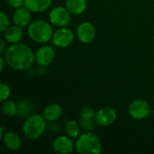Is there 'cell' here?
Wrapping results in <instances>:
<instances>
[{
  "instance_id": "6da1fadb",
  "label": "cell",
  "mask_w": 154,
  "mask_h": 154,
  "mask_svg": "<svg viewBox=\"0 0 154 154\" xmlns=\"http://www.w3.org/2000/svg\"><path fill=\"white\" fill-rule=\"evenodd\" d=\"M3 56L6 65L16 71L27 70L35 62V52L23 42L10 44Z\"/></svg>"
},
{
  "instance_id": "7a4b0ae2",
  "label": "cell",
  "mask_w": 154,
  "mask_h": 154,
  "mask_svg": "<svg viewBox=\"0 0 154 154\" xmlns=\"http://www.w3.org/2000/svg\"><path fill=\"white\" fill-rule=\"evenodd\" d=\"M53 32L51 23L42 19L31 22L27 29L29 38L38 44H45L49 42L52 39Z\"/></svg>"
},
{
  "instance_id": "3957f363",
  "label": "cell",
  "mask_w": 154,
  "mask_h": 154,
  "mask_svg": "<svg viewBox=\"0 0 154 154\" xmlns=\"http://www.w3.org/2000/svg\"><path fill=\"white\" fill-rule=\"evenodd\" d=\"M47 128V121L42 115L32 114L24 119L23 134L25 138L31 141L39 139L43 135Z\"/></svg>"
},
{
  "instance_id": "277c9868",
  "label": "cell",
  "mask_w": 154,
  "mask_h": 154,
  "mask_svg": "<svg viewBox=\"0 0 154 154\" xmlns=\"http://www.w3.org/2000/svg\"><path fill=\"white\" fill-rule=\"evenodd\" d=\"M75 143L76 152L79 154H99L102 152L101 141L93 132L81 134Z\"/></svg>"
},
{
  "instance_id": "5b68a950",
  "label": "cell",
  "mask_w": 154,
  "mask_h": 154,
  "mask_svg": "<svg viewBox=\"0 0 154 154\" xmlns=\"http://www.w3.org/2000/svg\"><path fill=\"white\" fill-rule=\"evenodd\" d=\"M49 21L52 25L58 28L68 26L71 21V13L66 6L58 5L52 7L49 13Z\"/></svg>"
},
{
  "instance_id": "8992f818",
  "label": "cell",
  "mask_w": 154,
  "mask_h": 154,
  "mask_svg": "<svg viewBox=\"0 0 154 154\" xmlns=\"http://www.w3.org/2000/svg\"><path fill=\"white\" fill-rule=\"evenodd\" d=\"M75 40V33L69 27H60L57 29L52 35L51 42L54 46L60 49L69 47Z\"/></svg>"
},
{
  "instance_id": "52a82bcc",
  "label": "cell",
  "mask_w": 154,
  "mask_h": 154,
  "mask_svg": "<svg viewBox=\"0 0 154 154\" xmlns=\"http://www.w3.org/2000/svg\"><path fill=\"white\" fill-rule=\"evenodd\" d=\"M150 104L144 99H135L128 106V114L134 120H143L151 115Z\"/></svg>"
},
{
  "instance_id": "ba28073f",
  "label": "cell",
  "mask_w": 154,
  "mask_h": 154,
  "mask_svg": "<svg viewBox=\"0 0 154 154\" xmlns=\"http://www.w3.org/2000/svg\"><path fill=\"white\" fill-rule=\"evenodd\" d=\"M76 35L79 42L84 44H89L93 42L96 39L97 30L92 23L85 21L78 25L76 30Z\"/></svg>"
},
{
  "instance_id": "9c48e42d",
  "label": "cell",
  "mask_w": 154,
  "mask_h": 154,
  "mask_svg": "<svg viewBox=\"0 0 154 154\" xmlns=\"http://www.w3.org/2000/svg\"><path fill=\"white\" fill-rule=\"evenodd\" d=\"M56 52L53 47L46 44L39 47L35 52V62L42 68L50 66L55 60Z\"/></svg>"
},
{
  "instance_id": "30bf717a",
  "label": "cell",
  "mask_w": 154,
  "mask_h": 154,
  "mask_svg": "<svg viewBox=\"0 0 154 154\" xmlns=\"http://www.w3.org/2000/svg\"><path fill=\"white\" fill-rule=\"evenodd\" d=\"M117 118V113L115 108L111 106H104L97 111L96 122L98 126L106 127L112 125Z\"/></svg>"
},
{
  "instance_id": "8fae6325",
  "label": "cell",
  "mask_w": 154,
  "mask_h": 154,
  "mask_svg": "<svg viewBox=\"0 0 154 154\" xmlns=\"http://www.w3.org/2000/svg\"><path fill=\"white\" fill-rule=\"evenodd\" d=\"M52 148L59 154H69L76 150V143L73 139L68 135H60L52 143Z\"/></svg>"
},
{
  "instance_id": "7c38bea8",
  "label": "cell",
  "mask_w": 154,
  "mask_h": 154,
  "mask_svg": "<svg viewBox=\"0 0 154 154\" xmlns=\"http://www.w3.org/2000/svg\"><path fill=\"white\" fill-rule=\"evenodd\" d=\"M31 20H32V12L24 5L14 9L12 15V21L14 24L24 28L31 23Z\"/></svg>"
},
{
  "instance_id": "4fadbf2b",
  "label": "cell",
  "mask_w": 154,
  "mask_h": 154,
  "mask_svg": "<svg viewBox=\"0 0 154 154\" xmlns=\"http://www.w3.org/2000/svg\"><path fill=\"white\" fill-rule=\"evenodd\" d=\"M1 141L5 147L11 152H17L22 146V140L19 134L13 131H5Z\"/></svg>"
},
{
  "instance_id": "5bb4252c",
  "label": "cell",
  "mask_w": 154,
  "mask_h": 154,
  "mask_svg": "<svg viewBox=\"0 0 154 154\" xmlns=\"http://www.w3.org/2000/svg\"><path fill=\"white\" fill-rule=\"evenodd\" d=\"M3 35H4V39L6 41L7 43L14 44V43L21 42V40L23 36V28L16 24L10 25L3 32Z\"/></svg>"
},
{
  "instance_id": "9a60e30c",
  "label": "cell",
  "mask_w": 154,
  "mask_h": 154,
  "mask_svg": "<svg viewBox=\"0 0 154 154\" xmlns=\"http://www.w3.org/2000/svg\"><path fill=\"white\" fill-rule=\"evenodd\" d=\"M42 116H44L47 122L54 123L58 121L62 116V107L60 104L51 103L45 106Z\"/></svg>"
},
{
  "instance_id": "2e32d148",
  "label": "cell",
  "mask_w": 154,
  "mask_h": 154,
  "mask_svg": "<svg viewBox=\"0 0 154 154\" xmlns=\"http://www.w3.org/2000/svg\"><path fill=\"white\" fill-rule=\"evenodd\" d=\"M52 0H24V6L32 13H43L51 8Z\"/></svg>"
},
{
  "instance_id": "e0dca14e",
  "label": "cell",
  "mask_w": 154,
  "mask_h": 154,
  "mask_svg": "<svg viewBox=\"0 0 154 154\" xmlns=\"http://www.w3.org/2000/svg\"><path fill=\"white\" fill-rule=\"evenodd\" d=\"M34 104L29 99H22L17 103V114L19 118H27L33 114Z\"/></svg>"
},
{
  "instance_id": "ac0fdd59",
  "label": "cell",
  "mask_w": 154,
  "mask_h": 154,
  "mask_svg": "<svg viewBox=\"0 0 154 154\" xmlns=\"http://www.w3.org/2000/svg\"><path fill=\"white\" fill-rule=\"evenodd\" d=\"M65 6L71 13V14L79 15L86 11L88 3L87 0H66Z\"/></svg>"
},
{
  "instance_id": "d6986e66",
  "label": "cell",
  "mask_w": 154,
  "mask_h": 154,
  "mask_svg": "<svg viewBox=\"0 0 154 154\" xmlns=\"http://www.w3.org/2000/svg\"><path fill=\"white\" fill-rule=\"evenodd\" d=\"M80 124L77 120H67L65 123V131L68 136L77 139L80 135Z\"/></svg>"
},
{
  "instance_id": "ffe728a7",
  "label": "cell",
  "mask_w": 154,
  "mask_h": 154,
  "mask_svg": "<svg viewBox=\"0 0 154 154\" xmlns=\"http://www.w3.org/2000/svg\"><path fill=\"white\" fill-rule=\"evenodd\" d=\"M1 111L4 116L7 117H14L17 114V103H14L13 100L10 99L2 102Z\"/></svg>"
},
{
  "instance_id": "44dd1931",
  "label": "cell",
  "mask_w": 154,
  "mask_h": 154,
  "mask_svg": "<svg viewBox=\"0 0 154 154\" xmlns=\"http://www.w3.org/2000/svg\"><path fill=\"white\" fill-rule=\"evenodd\" d=\"M79 124L81 128L85 132H93L97 128V122L95 118H83L80 117L79 119Z\"/></svg>"
},
{
  "instance_id": "7402d4cb",
  "label": "cell",
  "mask_w": 154,
  "mask_h": 154,
  "mask_svg": "<svg viewBox=\"0 0 154 154\" xmlns=\"http://www.w3.org/2000/svg\"><path fill=\"white\" fill-rule=\"evenodd\" d=\"M11 96V88L10 87L5 83V82H1L0 84V102H4L7 99H9Z\"/></svg>"
},
{
  "instance_id": "603a6c76",
  "label": "cell",
  "mask_w": 154,
  "mask_h": 154,
  "mask_svg": "<svg viewBox=\"0 0 154 154\" xmlns=\"http://www.w3.org/2000/svg\"><path fill=\"white\" fill-rule=\"evenodd\" d=\"M96 113L97 111H95L92 107L86 106L81 107V109L79 110V116L83 118H95Z\"/></svg>"
},
{
  "instance_id": "cb8c5ba5",
  "label": "cell",
  "mask_w": 154,
  "mask_h": 154,
  "mask_svg": "<svg viewBox=\"0 0 154 154\" xmlns=\"http://www.w3.org/2000/svg\"><path fill=\"white\" fill-rule=\"evenodd\" d=\"M10 26V18L7 14L2 12L0 14V32H4Z\"/></svg>"
},
{
  "instance_id": "d4e9b609",
  "label": "cell",
  "mask_w": 154,
  "mask_h": 154,
  "mask_svg": "<svg viewBox=\"0 0 154 154\" xmlns=\"http://www.w3.org/2000/svg\"><path fill=\"white\" fill-rule=\"evenodd\" d=\"M5 2L10 7L14 9L19 8L24 5V0H5Z\"/></svg>"
},
{
  "instance_id": "484cf974",
  "label": "cell",
  "mask_w": 154,
  "mask_h": 154,
  "mask_svg": "<svg viewBox=\"0 0 154 154\" xmlns=\"http://www.w3.org/2000/svg\"><path fill=\"white\" fill-rule=\"evenodd\" d=\"M7 47H6V41L3 38L0 40V54L4 55L5 51H6Z\"/></svg>"
},
{
  "instance_id": "4316f807",
  "label": "cell",
  "mask_w": 154,
  "mask_h": 154,
  "mask_svg": "<svg viewBox=\"0 0 154 154\" xmlns=\"http://www.w3.org/2000/svg\"><path fill=\"white\" fill-rule=\"evenodd\" d=\"M6 64V61L4 58L3 55H1L0 57V72H3L4 71V69H5V65Z\"/></svg>"
}]
</instances>
